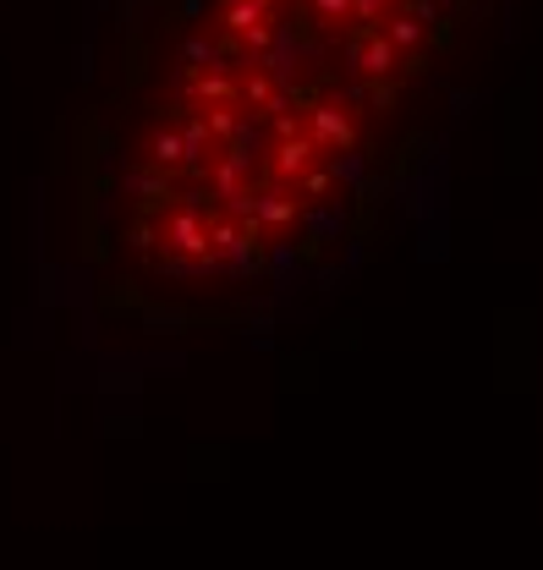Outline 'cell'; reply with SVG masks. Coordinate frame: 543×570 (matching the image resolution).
<instances>
[{"label":"cell","mask_w":543,"mask_h":570,"mask_svg":"<svg viewBox=\"0 0 543 570\" xmlns=\"http://www.w3.org/2000/svg\"><path fill=\"white\" fill-rule=\"evenodd\" d=\"M396 44L379 33V28H357L352 33V44H346V66L357 72V77H385L390 66H396Z\"/></svg>","instance_id":"1"},{"label":"cell","mask_w":543,"mask_h":570,"mask_svg":"<svg viewBox=\"0 0 543 570\" xmlns=\"http://www.w3.org/2000/svg\"><path fill=\"white\" fill-rule=\"evenodd\" d=\"M307 138L319 142L324 154L335 148H352L357 142V122H352V110H341V105H330V99H319L313 110H307Z\"/></svg>","instance_id":"2"},{"label":"cell","mask_w":543,"mask_h":570,"mask_svg":"<svg viewBox=\"0 0 543 570\" xmlns=\"http://www.w3.org/2000/svg\"><path fill=\"white\" fill-rule=\"evenodd\" d=\"M319 159V142L307 133H291V138H274V181H296L307 165Z\"/></svg>","instance_id":"3"},{"label":"cell","mask_w":543,"mask_h":570,"mask_svg":"<svg viewBox=\"0 0 543 570\" xmlns=\"http://www.w3.org/2000/svg\"><path fill=\"white\" fill-rule=\"evenodd\" d=\"M170 247L187 253V258H198V264H209V253H215V247H209V225H203L198 214H187V209L170 214Z\"/></svg>","instance_id":"4"},{"label":"cell","mask_w":543,"mask_h":570,"mask_svg":"<svg viewBox=\"0 0 543 570\" xmlns=\"http://www.w3.org/2000/svg\"><path fill=\"white\" fill-rule=\"evenodd\" d=\"M242 88H237V77H231V66H203L198 77H192V99L198 105H231ZM242 105V99H237Z\"/></svg>","instance_id":"5"},{"label":"cell","mask_w":543,"mask_h":570,"mask_svg":"<svg viewBox=\"0 0 543 570\" xmlns=\"http://www.w3.org/2000/svg\"><path fill=\"white\" fill-rule=\"evenodd\" d=\"M274 0H226V11H220V22L231 28V33H248V28H259V22H270Z\"/></svg>","instance_id":"6"},{"label":"cell","mask_w":543,"mask_h":570,"mask_svg":"<svg viewBox=\"0 0 543 570\" xmlns=\"http://www.w3.org/2000/svg\"><path fill=\"white\" fill-rule=\"evenodd\" d=\"M203 127L215 142H237L242 138V116H237V99L231 105H203Z\"/></svg>","instance_id":"7"},{"label":"cell","mask_w":543,"mask_h":570,"mask_svg":"<svg viewBox=\"0 0 543 570\" xmlns=\"http://www.w3.org/2000/svg\"><path fill=\"white\" fill-rule=\"evenodd\" d=\"M148 159H154L159 170H176V165H187V148H181V127H165L159 138L148 142Z\"/></svg>","instance_id":"8"},{"label":"cell","mask_w":543,"mask_h":570,"mask_svg":"<svg viewBox=\"0 0 543 570\" xmlns=\"http://www.w3.org/2000/svg\"><path fill=\"white\" fill-rule=\"evenodd\" d=\"M259 225H270V231H285V225H296V198L264 192V198H259Z\"/></svg>","instance_id":"9"},{"label":"cell","mask_w":543,"mask_h":570,"mask_svg":"<svg viewBox=\"0 0 543 570\" xmlns=\"http://www.w3.org/2000/svg\"><path fill=\"white\" fill-rule=\"evenodd\" d=\"M237 99H242L248 110H285V99H274V83H270V72H259V77H248Z\"/></svg>","instance_id":"10"},{"label":"cell","mask_w":543,"mask_h":570,"mask_svg":"<svg viewBox=\"0 0 543 570\" xmlns=\"http://www.w3.org/2000/svg\"><path fill=\"white\" fill-rule=\"evenodd\" d=\"M296 192H302V198H330V192H335V170L313 159V165L296 176Z\"/></svg>","instance_id":"11"},{"label":"cell","mask_w":543,"mask_h":570,"mask_svg":"<svg viewBox=\"0 0 543 570\" xmlns=\"http://www.w3.org/2000/svg\"><path fill=\"white\" fill-rule=\"evenodd\" d=\"M133 192H137L143 209H154L159 198H170V176H165V170H143V176L133 181Z\"/></svg>","instance_id":"12"},{"label":"cell","mask_w":543,"mask_h":570,"mask_svg":"<svg viewBox=\"0 0 543 570\" xmlns=\"http://www.w3.org/2000/svg\"><path fill=\"white\" fill-rule=\"evenodd\" d=\"M385 39H390L396 50H411V44L422 39V17H411V11H401V17H390V28H385Z\"/></svg>","instance_id":"13"},{"label":"cell","mask_w":543,"mask_h":570,"mask_svg":"<svg viewBox=\"0 0 543 570\" xmlns=\"http://www.w3.org/2000/svg\"><path fill=\"white\" fill-rule=\"evenodd\" d=\"M181 61H187L192 72H203V66H226V61H220V50H215L209 39H187V44H181Z\"/></svg>","instance_id":"14"},{"label":"cell","mask_w":543,"mask_h":570,"mask_svg":"<svg viewBox=\"0 0 543 570\" xmlns=\"http://www.w3.org/2000/svg\"><path fill=\"white\" fill-rule=\"evenodd\" d=\"M209 142H215V138H209V127H203V116L181 127V148H187V165H198V159L209 154Z\"/></svg>","instance_id":"15"},{"label":"cell","mask_w":543,"mask_h":570,"mask_svg":"<svg viewBox=\"0 0 543 570\" xmlns=\"http://www.w3.org/2000/svg\"><path fill=\"white\" fill-rule=\"evenodd\" d=\"M390 6H396V0H352V22H357V28H379Z\"/></svg>","instance_id":"16"},{"label":"cell","mask_w":543,"mask_h":570,"mask_svg":"<svg viewBox=\"0 0 543 570\" xmlns=\"http://www.w3.org/2000/svg\"><path fill=\"white\" fill-rule=\"evenodd\" d=\"M313 11L324 22H352V0H313Z\"/></svg>","instance_id":"17"},{"label":"cell","mask_w":543,"mask_h":570,"mask_svg":"<svg viewBox=\"0 0 543 570\" xmlns=\"http://www.w3.org/2000/svg\"><path fill=\"white\" fill-rule=\"evenodd\" d=\"M291 133H302V122H296V116H280V110H274V138H291Z\"/></svg>","instance_id":"18"}]
</instances>
